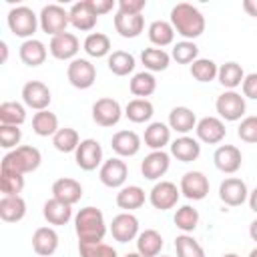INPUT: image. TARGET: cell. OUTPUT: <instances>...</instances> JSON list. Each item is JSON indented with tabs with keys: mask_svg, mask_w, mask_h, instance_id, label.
<instances>
[{
	"mask_svg": "<svg viewBox=\"0 0 257 257\" xmlns=\"http://www.w3.org/2000/svg\"><path fill=\"white\" fill-rule=\"evenodd\" d=\"M143 141H145V147H149L151 151H163L171 143V126L161 120L151 122L145 128Z\"/></svg>",
	"mask_w": 257,
	"mask_h": 257,
	"instance_id": "26",
	"label": "cell"
},
{
	"mask_svg": "<svg viewBox=\"0 0 257 257\" xmlns=\"http://www.w3.org/2000/svg\"><path fill=\"white\" fill-rule=\"evenodd\" d=\"M169 126L179 135H187L197 126V116L189 106H175L169 112Z\"/></svg>",
	"mask_w": 257,
	"mask_h": 257,
	"instance_id": "29",
	"label": "cell"
},
{
	"mask_svg": "<svg viewBox=\"0 0 257 257\" xmlns=\"http://www.w3.org/2000/svg\"><path fill=\"white\" fill-rule=\"evenodd\" d=\"M147 34H149V40H151L157 48L169 46V44H173V40H175V28H173L171 22H167V20H155V22H151Z\"/></svg>",
	"mask_w": 257,
	"mask_h": 257,
	"instance_id": "37",
	"label": "cell"
},
{
	"mask_svg": "<svg viewBox=\"0 0 257 257\" xmlns=\"http://www.w3.org/2000/svg\"><path fill=\"white\" fill-rule=\"evenodd\" d=\"M32 249L40 257H50L58 249V233L52 227H38L32 235Z\"/></svg>",
	"mask_w": 257,
	"mask_h": 257,
	"instance_id": "24",
	"label": "cell"
},
{
	"mask_svg": "<svg viewBox=\"0 0 257 257\" xmlns=\"http://www.w3.org/2000/svg\"><path fill=\"white\" fill-rule=\"evenodd\" d=\"M78 50H80V40L72 32H62L58 36H52L48 44V52L56 60H74L78 58L76 56Z\"/></svg>",
	"mask_w": 257,
	"mask_h": 257,
	"instance_id": "13",
	"label": "cell"
},
{
	"mask_svg": "<svg viewBox=\"0 0 257 257\" xmlns=\"http://www.w3.org/2000/svg\"><path fill=\"white\" fill-rule=\"evenodd\" d=\"M40 163H42V155L36 147L20 145L2 157L0 169H10V171H16L20 175H26V173H34L40 167Z\"/></svg>",
	"mask_w": 257,
	"mask_h": 257,
	"instance_id": "3",
	"label": "cell"
},
{
	"mask_svg": "<svg viewBox=\"0 0 257 257\" xmlns=\"http://www.w3.org/2000/svg\"><path fill=\"white\" fill-rule=\"evenodd\" d=\"M82 48L88 56L92 58H102V56H108L112 46H110V38L102 32H90L84 42H82Z\"/></svg>",
	"mask_w": 257,
	"mask_h": 257,
	"instance_id": "38",
	"label": "cell"
},
{
	"mask_svg": "<svg viewBox=\"0 0 257 257\" xmlns=\"http://www.w3.org/2000/svg\"><path fill=\"white\" fill-rule=\"evenodd\" d=\"M217 74H219V66L211 58H197L191 64V76L199 82H211L217 78Z\"/></svg>",
	"mask_w": 257,
	"mask_h": 257,
	"instance_id": "44",
	"label": "cell"
},
{
	"mask_svg": "<svg viewBox=\"0 0 257 257\" xmlns=\"http://www.w3.org/2000/svg\"><path fill=\"white\" fill-rule=\"evenodd\" d=\"M26 120V106L16 100H4L0 104V124L20 126Z\"/></svg>",
	"mask_w": 257,
	"mask_h": 257,
	"instance_id": "41",
	"label": "cell"
},
{
	"mask_svg": "<svg viewBox=\"0 0 257 257\" xmlns=\"http://www.w3.org/2000/svg\"><path fill=\"white\" fill-rule=\"evenodd\" d=\"M68 18H70V24L80 32H90L98 22V14L92 10L90 0L72 4L68 10Z\"/></svg>",
	"mask_w": 257,
	"mask_h": 257,
	"instance_id": "18",
	"label": "cell"
},
{
	"mask_svg": "<svg viewBox=\"0 0 257 257\" xmlns=\"http://www.w3.org/2000/svg\"><path fill=\"white\" fill-rule=\"evenodd\" d=\"M0 50H2V62H6L8 60V44L0 42Z\"/></svg>",
	"mask_w": 257,
	"mask_h": 257,
	"instance_id": "57",
	"label": "cell"
},
{
	"mask_svg": "<svg viewBox=\"0 0 257 257\" xmlns=\"http://www.w3.org/2000/svg\"><path fill=\"white\" fill-rule=\"evenodd\" d=\"M110 147L116 157H135L141 151V137L135 131H118L112 135Z\"/></svg>",
	"mask_w": 257,
	"mask_h": 257,
	"instance_id": "23",
	"label": "cell"
},
{
	"mask_svg": "<svg viewBox=\"0 0 257 257\" xmlns=\"http://www.w3.org/2000/svg\"><path fill=\"white\" fill-rule=\"evenodd\" d=\"M114 30L122 38H137L145 30V18L143 14H122L116 10L114 14Z\"/></svg>",
	"mask_w": 257,
	"mask_h": 257,
	"instance_id": "25",
	"label": "cell"
},
{
	"mask_svg": "<svg viewBox=\"0 0 257 257\" xmlns=\"http://www.w3.org/2000/svg\"><path fill=\"white\" fill-rule=\"evenodd\" d=\"M171 167V155L165 151H151L143 163H141V173L145 179L149 181H159L161 177H165V173Z\"/></svg>",
	"mask_w": 257,
	"mask_h": 257,
	"instance_id": "20",
	"label": "cell"
},
{
	"mask_svg": "<svg viewBox=\"0 0 257 257\" xmlns=\"http://www.w3.org/2000/svg\"><path fill=\"white\" fill-rule=\"evenodd\" d=\"M106 64H108V70H110L112 74H116V76H126V74H131V72L135 70L137 60H135V56H133L131 52H126V50H112V52L108 54V58H106Z\"/></svg>",
	"mask_w": 257,
	"mask_h": 257,
	"instance_id": "35",
	"label": "cell"
},
{
	"mask_svg": "<svg viewBox=\"0 0 257 257\" xmlns=\"http://www.w3.org/2000/svg\"><path fill=\"white\" fill-rule=\"evenodd\" d=\"M22 131L12 124H0V147L6 151H14L20 145Z\"/></svg>",
	"mask_w": 257,
	"mask_h": 257,
	"instance_id": "49",
	"label": "cell"
},
{
	"mask_svg": "<svg viewBox=\"0 0 257 257\" xmlns=\"http://www.w3.org/2000/svg\"><path fill=\"white\" fill-rule=\"evenodd\" d=\"M58 128H60L58 126V116L54 112H50L48 108L34 112V116H32V131L38 137H54Z\"/></svg>",
	"mask_w": 257,
	"mask_h": 257,
	"instance_id": "40",
	"label": "cell"
},
{
	"mask_svg": "<svg viewBox=\"0 0 257 257\" xmlns=\"http://www.w3.org/2000/svg\"><path fill=\"white\" fill-rule=\"evenodd\" d=\"M24 189V175L10 171V169H0V191L4 195H20Z\"/></svg>",
	"mask_w": 257,
	"mask_h": 257,
	"instance_id": "46",
	"label": "cell"
},
{
	"mask_svg": "<svg viewBox=\"0 0 257 257\" xmlns=\"http://www.w3.org/2000/svg\"><path fill=\"white\" fill-rule=\"evenodd\" d=\"M243 10L247 12V16L257 18V0H243Z\"/></svg>",
	"mask_w": 257,
	"mask_h": 257,
	"instance_id": "54",
	"label": "cell"
},
{
	"mask_svg": "<svg viewBox=\"0 0 257 257\" xmlns=\"http://www.w3.org/2000/svg\"><path fill=\"white\" fill-rule=\"evenodd\" d=\"M181 197V189H177L175 183L171 181H159L153 185L151 193H149V201L155 209L159 211H169L179 203Z\"/></svg>",
	"mask_w": 257,
	"mask_h": 257,
	"instance_id": "11",
	"label": "cell"
},
{
	"mask_svg": "<svg viewBox=\"0 0 257 257\" xmlns=\"http://www.w3.org/2000/svg\"><path fill=\"white\" fill-rule=\"evenodd\" d=\"M141 62L145 66V70L149 72H161V70H167L169 64H171V54L163 48H157V46H151V48H145L141 52Z\"/></svg>",
	"mask_w": 257,
	"mask_h": 257,
	"instance_id": "32",
	"label": "cell"
},
{
	"mask_svg": "<svg viewBox=\"0 0 257 257\" xmlns=\"http://www.w3.org/2000/svg\"><path fill=\"white\" fill-rule=\"evenodd\" d=\"M179 189H181L183 197H187L189 201H201L209 195V179L201 171H187L181 177Z\"/></svg>",
	"mask_w": 257,
	"mask_h": 257,
	"instance_id": "12",
	"label": "cell"
},
{
	"mask_svg": "<svg viewBox=\"0 0 257 257\" xmlns=\"http://www.w3.org/2000/svg\"><path fill=\"white\" fill-rule=\"evenodd\" d=\"M171 26L175 28L177 34H181L185 40H195L205 32V16L203 12L189 4V2H179L171 8Z\"/></svg>",
	"mask_w": 257,
	"mask_h": 257,
	"instance_id": "1",
	"label": "cell"
},
{
	"mask_svg": "<svg viewBox=\"0 0 257 257\" xmlns=\"http://www.w3.org/2000/svg\"><path fill=\"white\" fill-rule=\"evenodd\" d=\"M245 108H247L245 96H241L237 90H225L215 100V110L221 120H229V122L241 120L245 114Z\"/></svg>",
	"mask_w": 257,
	"mask_h": 257,
	"instance_id": "5",
	"label": "cell"
},
{
	"mask_svg": "<svg viewBox=\"0 0 257 257\" xmlns=\"http://www.w3.org/2000/svg\"><path fill=\"white\" fill-rule=\"evenodd\" d=\"M237 137L243 143H251V145L257 143V116L255 114L241 118L239 128H237Z\"/></svg>",
	"mask_w": 257,
	"mask_h": 257,
	"instance_id": "50",
	"label": "cell"
},
{
	"mask_svg": "<svg viewBox=\"0 0 257 257\" xmlns=\"http://www.w3.org/2000/svg\"><path fill=\"white\" fill-rule=\"evenodd\" d=\"M171 58L177 60L179 64H193L199 58V46L193 40H181L173 46Z\"/></svg>",
	"mask_w": 257,
	"mask_h": 257,
	"instance_id": "47",
	"label": "cell"
},
{
	"mask_svg": "<svg viewBox=\"0 0 257 257\" xmlns=\"http://www.w3.org/2000/svg\"><path fill=\"white\" fill-rule=\"evenodd\" d=\"M157 257H167V255H157Z\"/></svg>",
	"mask_w": 257,
	"mask_h": 257,
	"instance_id": "61",
	"label": "cell"
},
{
	"mask_svg": "<svg viewBox=\"0 0 257 257\" xmlns=\"http://www.w3.org/2000/svg\"><path fill=\"white\" fill-rule=\"evenodd\" d=\"M247 201H249V207H251V211L257 215V187H255V189L249 193V199H247Z\"/></svg>",
	"mask_w": 257,
	"mask_h": 257,
	"instance_id": "55",
	"label": "cell"
},
{
	"mask_svg": "<svg viewBox=\"0 0 257 257\" xmlns=\"http://www.w3.org/2000/svg\"><path fill=\"white\" fill-rule=\"evenodd\" d=\"M18 54H20V60H22L26 66H32V68H34V66L44 64L48 50H46V46H44L42 40L28 38V40H24V42L20 44Z\"/></svg>",
	"mask_w": 257,
	"mask_h": 257,
	"instance_id": "28",
	"label": "cell"
},
{
	"mask_svg": "<svg viewBox=\"0 0 257 257\" xmlns=\"http://www.w3.org/2000/svg\"><path fill=\"white\" fill-rule=\"evenodd\" d=\"M155 114V106L149 98H133L126 102L124 106V116L131 120V122H149Z\"/></svg>",
	"mask_w": 257,
	"mask_h": 257,
	"instance_id": "33",
	"label": "cell"
},
{
	"mask_svg": "<svg viewBox=\"0 0 257 257\" xmlns=\"http://www.w3.org/2000/svg\"><path fill=\"white\" fill-rule=\"evenodd\" d=\"M52 145H54V149L60 151V153H74V151L78 149V145H80V137H78V133H76L74 128L62 126V128H58L56 135L52 137Z\"/></svg>",
	"mask_w": 257,
	"mask_h": 257,
	"instance_id": "42",
	"label": "cell"
},
{
	"mask_svg": "<svg viewBox=\"0 0 257 257\" xmlns=\"http://www.w3.org/2000/svg\"><path fill=\"white\" fill-rule=\"evenodd\" d=\"M6 22H8V28L14 36L18 38H32L36 28L40 26V20H38V14L28 8V6H16V8H10L8 16H6Z\"/></svg>",
	"mask_w": 257,
	"mask_h": 257,
	"instance_id": "4",
	"label": "cell"
},
{
	"mask_svg": "<svg viewBox=\"0 0 257 257\" xmlns=\"http://www.w3.org/2000/svg\"><path fill=\"white\" fill-rule=\"evenodd\" d=\"M201 155V145L197 139L189 135H181L171 143V157H175L181 163H193Z\"/></svg>",
	"mask_w": 257,
	"mask_h": 257,
	"instance_id": "22",
	"label": "cell"
},
{
	"mask_svg": "<svg viewBox=\"0 0 257 257\" xmlns=\"http://www.w3.org/2000/svg\"><path fill=\"white\" fill-rule=\"evenodd\" d=\"M90 4H92V10L98 16H102V14H106V12H110L114 8V2L112 0H90Z\"/></svg>",
	"mask_w": 257,
	"mask_h": 257,
	"instance_id": "53",
	"label": "cell"
},
{
	"mask_svg": "<svg viewBox=\"0 0 257 257\" xmlns=\"http://www.w3.org/2000/svg\"><path fill=\"white\" fill-rule=\"evenodd\" d=\"M110 233H112V239L118 241V243H128L133 239L139 237V219L133 215V213H118L112 223H110Z\"/></svg>",
	"mask_w": 257,
	"mask_h": 257,
	"instance_id": "17",
	"label": "cell"
},
{
	"mask_svg": "<svg viewBox=\"0 0 257 257\" xmlns=\"http://www.w3.org/2000/svg\"><path fill=\"white\" fill-rule=\"evenodd\" d=\"M26 215V201L20 195H4L0 199V219L6 223H18Z\"/></svg>",
	"mask_w": 257,
	"mask_h": 257,
	"instance_id": "27",
	"label": "cell"
},
{
	"mask_svg": "<svg viewBox=\"0 0 257 257\" xmlns=\"http://www.w3.org/2000/svg\"><path fill=\"white\" fill-rule=\"evenodd\" d=\"M52 197L66 205H74L82 199V185L76 179L60 177L52 183Z\"/></svg>",
	"mask_w": 257,
	"mask_h": 257,
	"instance_id": "21",
	"label": "cell"
},
{
	"mask_svg": "<svg viewBox=\"0 0 257 257\" xmlns=\"http://www.w3.org/2000/svg\"><path fill=\"white\" fill-rule=\"evenodd\" d=\"M223 257H239V255H237V253H225Z\"/></svg>",
	"mask_w": 257,
	"mask_h": 257,
	"instance_id": "60",
	"label": "cell"
},
{
	"mask_svg": "<svg viewBox=\"0 0 257 257\" xmlns=\"http://www.w3.org/2000/svg\"><path fill=\"white\" fill-rule=\"evenodd\" d=\"M116 205H118V209H122L126 213L141 209L145 205V191L139 185H124L116 193Z\"/></svg>",
	"mask_w": 257,
	"mask_h": 257,
	"instance_id": "31",
	"label": "cell"
},
{
	"mask_svg": "<svg viewBox=\"0 0 257 257\" xmlns=\"http://www.w3.org/2000/svg\"><path fill=\"white\" fill-rule=\"evenodd\" d=\"M120 116H122V108H120L118 100H114L110 96L98 98L92 104V120L98 126H114L120 120Z\"/></svg>",
	"mask_w": 257,
	"mask_h": 257,
	"instance_id": "14",
	"label": "cell"
},
{
	"mask_svg": "<svg viewBox=\"0 0 257 257\" xmlns=\"http://www.w3.org/2000/svg\"><path fill=\"white\" fill-rule=\"evenodd\" d=\"M38 20H40L42 32H46V34H50V36H58V34L66 32V26L70 24L68 10H64V8L58 6V4H46V6L40 10Z\"/></svg>",
	"mask_w": 257,
	"mask_h": 257,
	"instance_id": "6",
	"label": "cell"
},
{
	"mask_svg": "<svg viewBox=\"0 0 257 257\" xmlns=\"http://www.w3.org/2000/svg\"><path fill=\"white\" fill-rule=\"evenodd\" d=\"M74 161L78 165V169L82 171H94L96 167H100L102 161V147L96 139H84L80 141L78 149L74 151Z\"/></svg>",
	"mask_w": 257,
	"mask_h": 257,
	"instance_id": "10",
	"label": "cell"
},
{
	"mask_svg": "<svg viewBox=\"0 0 257 257\" xmlns=\"http://www.w3.org/2000/svg\"><path fill=\"white\" fill-rule=\"evenodd\" d=\"M175 251H177V257H205V249L189 233L177 235V239H175Z\"/></svg>",
	"mask_w": 257,
	"mask_h": 257,
	"instance_id": "43",
	"label": "cell"
},
{
	"mask_svg": "<svg viewBox=\"0 0 257 257\" xmlns=\"http://www.w3.org/2000/svg\"><path fill=\"white\" fill-rule=\"evenodd\" d=\"M80 257H118L116 251L106 243H78Z\"/></svg>",
	"mask_w": 257,
	"mask_h": 257,
	"instance_id": "48",
	"label": "cell"
},
{
	"mask_svg": "<svg viewBox=\"0 0 257 257\" xmlns=\"http://www.w3.org/2000/svg\"><path fill=\"white\" fill-rule=\"evenodd\" d=\"M243 78H245V72L239 62L231 60V62H225L219 66L217 80L221 82V86H225V90H235L237 86L243 84Z\"/></svg>",
	"mask_w": 257,
	"mask_h": 257,
	"instance_id": "36",
	"label": "cell"
},
{
	"mask_svg": "<svg viewBox=\"0 0 257 257\" xmlns=\"http://www.w3.org/2000/svg\"><path fill=\"white\" fill-rule=\"evenodd\" d=\"M50 100H52L50 88L42 80H28L22 86V102H24V106H28V108L38 112V110H46Z\"/></svg>",
	"mask_w": 257,
	"mask_h": 257,
	"instance_id": "9",
	"label": "cell"
},
{
	"mask_svg": "<svg viewBox=\"0 0 257 257\" xmlns=\"http://www.w3.org/2000/svg\"><path fill=\"white\" fill-rule=\"evenodd\" d=\"M161 249H163V237H161L159 231L145 229V231L139 233V237H137V251L143 257H157V255H161Z\"/></svg>",
	"mask_w": 257,
	"mask_h": 257,
	"instance_id": "34",
	"label": "cell"
},
{
	"mask_svg": "<svg viewBox=\"0 0 257 257\" xmlns=\"http://www.w3.org/2000/svg\"><path fill=\"white\" fill-rule=\"evenodd\" d=\"M124 257H143V255H141V253H139V251H133V253H126V255H124Z\"/></svg>",
	"mask_w": 257,
	"mask_h": 257,
	"instance_id": "58",
	"label": "cell"
},
{
	"mask_svg": "<svg viewBox=\"0 0 257 257\" xmlns=\"http://www.w3.org/2000/svg\"><path fill=\"white\" fill-rule=\"evenodd\" d=\"M249 237L257 243V219H255V221H251V225H249Z\"/></svg>",
	"mask_w": 257,
	"mask_h": 257,
	"instance_id": "56",
	"label": "cell"
},
{
	"mask_svg": "<svg viewBox=\"0 0 257 257\" xmlns=\"http://www.w3.org/2000/svg\"><path fill=\"white\" fill-rule=\"evenodd\" d=\"M126 177H128V167L120 157H110L100 165L98 179L108 189H122Z\"/></svg>",
	"mask_w": 257,
	"mask_h": 257,
	"instance_id": "8",
	"label": "cell"
},
{
	"mask_svg": "<svg viewBox=\"0 0 257 257\" xmlns=\"http://www.w3.org/2000/svg\"><path fill=\"white\" fill-rule=\"evenodd\" d=\"M173 221H175L177 229H181L183 233H193L199 225V211L191 205H183V207L177 209Z\"/></svg>",
	"mask_w": 257,
	"mask_h": 257,
	"instance_id": "45",
	"label": "cell"
},
{
	"mask_svg": "<svg viewBox=\"0 0 257 257\" xmlns=\"http://www.w3.org/2000/svg\"><path fill=\"white\" fill-rule=\"evenodd\" d=\"M42 215L50 225H66L72 219V205H66L58 199H48L42 207Z\"/></svg>",
	"mask_w": 257,
	"mask_h": 257,
	"instance_id": "30",
	"label": "cell"
},
{
	"mask_svg": "<svg viewBox=\"0 0 257 257\" xmlns=\"http://www.w3.org/2000/svg\"><path fill=\"white\" fill-rule=\"evenodd\" d=\"M128 88L137 98H147L157 90V78L149 70L137 72V74H133V78L128 82Z\"/></svg>",
	"mask_w": 257,
	"mask_h": 257,
	"instance_id": "39",
	"label": "cell"
},
{
	"mask_svg": "<svg viewBox=\"0 0 257 257\" xmlns=\"http://www.w3.org/2000/svg\"><path fill=\"white\" fill-rule=\"evenodd\" d=\"M195 133H197V141L207 143V145H219L227 137L225 122L219 116H203V118H199L197 126H195Z\"/></svg>",
	"mask_w": 257,
	"mask_h": 257,
	"instance_id": "15",
	"label": "cell"
},
{
	"mask_svg": "<svg viewBox=\"0 0 257 257\" xmlns=\"http://www.w3.org/2000/svg\"><path fill=\"white\" fill-rule=\"evenodd\" d=\"M74 231L78 243H100L106 235V221L100 209L82 207L74 217Z\"/></svg>",
	"mask_w": 257,
	"mask_h": 257,
	"instance_id": "2",
	"label": "cell"
},
{
	"mask_svg": "<svg viewBox=\"0 0 257 257\" xmlns=\"http://www.w3.org/2000/svg\"><path fill=\"white\" fill-rule=\"evenodd\" d=\"M241 88H243V96H245V98L257 100V72H249V74H245Z\"/></svg>",
	"mask_w": 257,
	"mask_h": 257,
	"instance_id": "52",
	"label": "cell"
},
{
	"mask_svg": "<svg viewBox=\"0 0 257 257\" xmlns=\"http://www.w3.org/2000/svg\"><path fill=\"white\" fill-rule=\"evenodd\" d=\"M249 257H257V247H255V249H251V253H249Z\"/></svg>",
	"mask_w": 257,
	"mask_h": 257,
	"instance_id": "59",
	"label": "cell"
},
{
	"mask_svg": "<svg viewBox=\"0 0 257 257\" xmlns=\"http://www.w3.org/2000/svg\"><path fill=\"white\" fill-rule=\"evenodd\" d=\"M66 78H68V82H70L74 88L86 90V88H90V86L94 84V80H96V68H94V64H92L90 60H86V58H74V60H70V64H68V68H66Z\"/></svg>",
	"mask_w": 257,
	"mask_h": 257,
	"instance_id": "7",
	"label": "cell"
},
{
	"mask_svg": "<svg viewBox=\"0 0 257 257\" xmlns=\"http://www.w3.org/2000/svg\"><path fill=\"white\" fill-rule=\"evenodd\" d=\"M219 199L229 207H239L249 199V189L243 179L239 177H227L219 185Z\"/></svg>",
	"mask_w": 257,
	"mask_h": 257,
	"instance_id": "16",
	"label": "cell"
},
{
	"mask_svg": "<svg viewBox=\"0 0 257 257\" xmlns=\"http://www.w3.org/2000/svg\"><path fill=\"white\" fill-rule=\"evenodd\" d=\"M213 163L215 167L225 173V175H233L241 169V163H243V155L241 151L235 147V145H221L215 149L213 153Z\"/></svg>",
	"mask_w": 257,
	"mask_h": 257,
	"instance_id": "19",
	"label": "cell"
},
{
	"mask_svg": "<svg viewBox=\"0 0 257 257\" xmlns=\"http://www.w3.org/2000/svg\"><path fill=\"white\" fill-rule=\"evenodd\" d=\"M147 8V0H120L118 2V12L122 14H143Z\"/></svg>",
	"mask_w": 257,
	"mask_h": 257,
	"instance_id": "51",
	"label": "cell"
}]
</instances>
